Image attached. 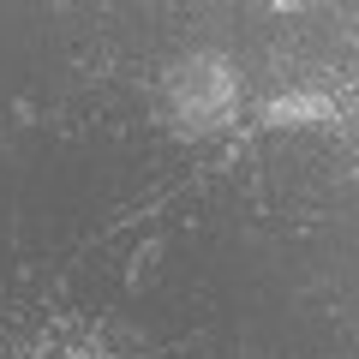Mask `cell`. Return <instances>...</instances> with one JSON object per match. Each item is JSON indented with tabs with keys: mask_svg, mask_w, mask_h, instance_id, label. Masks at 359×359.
I'll return each instance as SVG.
<instances>
[{
	"mask_svg": "<svg viewBox=\"0 0 359 359\" xmlns=\"http://www.w3.org/2000/svg\"><path fill=\"white\" fill-rule=\"evenodd\" d=\"M168 114L186 132H222L240 120V78H233L228 60H210V54H192L180 60L174 78H168Z\"/></svg>",
	"mask_w": 359,
	"mask_h": 359,
	"instance_id": "cell-1",
	"label": "cell"
}]
</instances>
